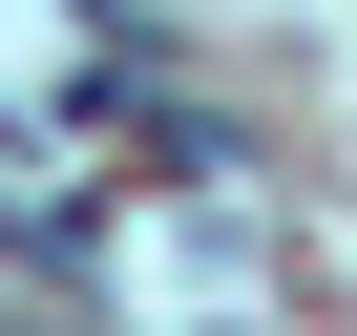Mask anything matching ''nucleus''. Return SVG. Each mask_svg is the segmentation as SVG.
<instances>
[{
    "instance_id": "nucleus-1",
    "label": "nucleus",
    "mask_w": 357,
    "mask_h": 336,
    "mask_svg": "<svg viewBox=\"0 0 357 336\" xmlns=\"http://www.w3.org/2000/svg\"><path fill=\"white\" fill-rule=\"evenodd\" d=\"M0 336H22V315H0Z\"/></svg>"
}]
</instances>
